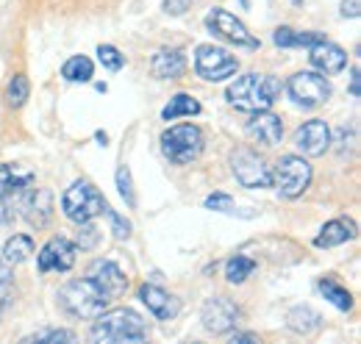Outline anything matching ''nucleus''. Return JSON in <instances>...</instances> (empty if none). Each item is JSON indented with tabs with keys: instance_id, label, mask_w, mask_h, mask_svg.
I'll use <instances>...</instances> for the list:
<instances>
[{
	"instance_id": "f257e3e1",
	"label": "nucleus",
	"mask_w": 361,
	"mask_h": 344,
	"mask_svg": "<svg viewBox=\"0 0 361 344\" xmlns=\"http://www.w3.org/2000/svg\"><path fill=\"white\" fill-rule=\"evenodd\" d=\"M278 94H281V81L272 75H264V73H247V75L236 78L226 92L228 103L236 111H247V114L270 109L278 100Z\"/></svg>"
},
{
	"instance_id": "f03ea898",
	"label": "nucleus",
	"mask_w": 361,
	"mask_h": 344,
	"mask_svg": "<svg viewBox=\"0 0 361 344\" xmlns=\"http://www.w3.org/2000/svg\"><path fill=\"white\" fill-rule=\"evenodd\" d=\"M90 339L97 344H123V342H145L147 339V322L134 308H117L103 311L94 317Z\"/></svg>"
},
{
	"instance_id": "7ed1b4c3",
	"label": "nucleus",
	"mask_w": 361,
	"mask_h": 344,
	"mask_svg": "<svg viewBox=\"0 0 361 344\" xmlns=\"http://www.w3.org/2000/svg\"><path fill=\"white\" fill-rule=\"evenodd\" d=\"M111 297L92 281V278H84V281H70L59 289V305L64 314L75 317V319H94L100 317L106 308H109Z\"/></svg>"
},
{
	"instance_id": "20e7f679",
	"label": "nucleus",
	"mask_w": 361,
	"mask_h": 344,
	"mask_svg": "<svg viewBox=\"0 0 361 344\" xmlns=\"http://www.w3.org/2000/svg\"><path fill=\"white\" fill-rule=\"evenodd\" d=\"M203 130L192 123L173 125L161 133V153L173 161V164H192L200 153H203Z\"/></svg>"
},
{
	"instance_id": "39448f33",
	"label": "nucleus",
	"mask_w": 361,
	"mask_h": 344,
	"mask_svg": "<svg viewBox=\"0 0 361 344\" xmlns=\"http://www.w3.org/2000/svg\"><path fill=\"white\" fill-rule=\"evenodd\" d=\"M106 197L92 186L90 180H75L64 197H61V211L67 214V219H73L75 225L81 222H92L94 216H100L106 211Z\"/></svg>"
},
{
	"instance_id": "423d86ee",
	"label": "nucleus",
	"mask_w": 361,
	"mask_h": 344,
	"mask_svg": "<svg viewBox=\"0 0 361 344\" xmlns=\"http://www.w3.org/2000/svg\"><path fill=\"white\" fill-rule=\"evenodd\" d=\"M312 164L303 156H283L272 170V186L281 197L295 200L300 197L312 183Z\"/></svg>"
},
{
	"instance_id": "0eeeda50",
	"label": "nucleus",
	"mask_w": 361,
	"mask_h": 344,
	"mask_svg": "<svg viewBox=\"0 0 361 344\" xmlns=\"http://www.w3.org/2000/svg\"><path fill=\"white\" fill-rule=\"evenodd\" d=\"M239 70V61L236 56H231L223 47H214V44H200L195 50V73L203 78V81H226L231 75H236Z\"/></svg>"
},
{
	"instance_id": "6e6552de",
	"label": "nucleus",
	"mask_w": 361,
	"mask_h": 344,
	"mask_svg": "<svg viewBox=\"0 0 361 344\" xmlns=\"http://www.w3.org/2000/svg\"><path fill=\"white\" fill-rule=\"evenodd\" d=\"M231 170H233V178L247 186V189H264V186H272V170L267 167V161L247 150V147H239L233 150L231 156Z\"/></svg>"
},
{
	"instance_id": "1a4fd4ad",
	"label": "nucleus",
	"mask_w": 361,
	"mask_h": 344,
	"mask_svg": "<svg viewBox=\"0 0 361 344\" xmlns=\"http://www.w3.org/2000/svg\"><path fill=\"white\" fill-rule=\"evenodd\" d=\"M289 97L303 106V109H317L331 97V81L322 73H298L286 84Z\"/></svg>"
},
{
	"instance_id": "9d476101",
	"label": "nucleus",
	"mask_w": 361,
	"mask_h": 344,
	"mask_svg": "<svg viewBox=\"0 0 361 344\" xmlns=\"http://www.w3.org/2000/svg\"><path fill=\"white\" fill-rule=\"evenodd\" d=\"M206 28H209L214 37L236 44V47H245V50H259V44H262L231 11H226V8H212L209 17H206Z\"/></svg>"
},
{
	"instance_id": "9b49d317",
	"label": "nucleus",
	"mask_w": 361,
	"mask_h": 344,
	"mask_svg": "<svg viewBox=\"0 0 361 344\" xmlns=\"http://www.w3.org/2000/svg\"><path fill=\"white\" fill-rule=\"evenodd\" d=\"M200 322H203V328L209 333L223 336V333H231L236 328L239 308L228 300V297H212V300H206L203 311H200Z\"/></svg>"
},
{
	"instance_id": "f8f14e48",
	"label": "nucleus",
	"mask_w": 361,
	"mask_h": 344,
	"mask_svg": "<svg viewBox=\"0 0 361 344\" xmlns=\"http://www.w3.org/2000/svg\"><path fill=\"white\" fill-rule=\"evenodd\" d=\"M17 209L23 211L28 225H34V228H47L50 219H53V192H50V189H34V186H31V189L20 197Z\"/></svg>"
},
{
	"instance_id": "ddd939ff",
	"label": "nucleus",
	"mask_w": 361,
	"mask_h": 344,
	"mask_svg": "<svg viewBox=\"0 0 361 344\" xmlns=\"http://www.w3.org/2000/svg\"><path fill=\"white\" fill-rule=\"evenodd\" d=\"M34 186V172L23 164H0V200L17 209L20 197Z\"/></svg>"
},
{
	"instance_id": "4468645a",
	"label": "nucleus",
	"mask_w": 361,
	"mask_h": 344,
	"mask_svg": "<svg viewBox=\"0 0 361 344\" xmlns=\"http://www.w3.org/2000/svg\"><path fill=\"white\" fill-rule=\"evenodd\" d=\"M87 278H92V281H94L111 300H114V297H123L126 289H128V278H126V272H123L114 261H109V258H97V261H92Z\"/></svg>"
},
{
	"instance_id": "2eb2a0df",
	"label": "nucleus",
	"mask_w": 361,
	"mask_h": 344,
	"mask_svg": "<svg viewBox=\"0 0 361 344\" xmlns=\"http://www.w3.org/2000/svg\"><path fill=\"white\" fill-rule=\"evenodd\" d=\"M75 253H78V247L70 239H64V236L50 239L39 250V272H50V269L67 272V269H73L75 266Z\"/></svg>"
},
{
	"instance_id": "dca6fc26",
	"label": "nucleus",
	"mask_w": 361,
	"mask_h": 344,
	"mask_svg": "<svg viewBox=\"0 0 361 344\" xmlns=\"http://www.w3.org/2000/svg\"><path fill=\"white\" fill-rule=\"evenodd\" d=\"M295 147L303 156H322L331 147V128L322 120H309L295 130Z\"/></svg>"
},
{
	"instance_id": "f3484780",
	"label": "nucleus",
	"mask_w": 361,
	"mask_h": 344,
	"mask_svg": "<svg viewBox=\"0 0 361 344\" xmlns=\"http://www.w3.org/2000/svg\"><path fill=\"white\" fill-rule=\"evenodd\" d=\"M247 136L256 142V145H264V147H275L283 136V123L278 114H272L270 109L264 111H253L250 123H247Z\"/></svg>"
},
{
	"instance_id": "a211bd4d",
	"label": "nucleus",
	"mask_w": 361,
	"mask_h": 344,
	"mask_svg": "<svg viewBox=\"0 0 361 344\" xmlns=\"http://www.w3.org/2000/svg\"><path fill=\"white\" fill-rule=\"evenodd\" d=\"M309 61H312V67H314L317 73H322V75H336V73H342V70L348 67V53H345L339 44L322 39L319 44L309 47Z\"/></svg>"
},
{
	"instance_id": "6ab92c4d",
	"label": "nucleus",
	"mask_w": 361,
	"mask_h": 344,
	"mask_svg": "<svg viewBox=\"0 0 361 344\" xmlns=\"http://www.w3.org/2000/svg\"><path fill=\"white\" fill-rule=\"evenodd\" d=\"M139 300L145 302L147 311H153L159 319H173V317H178V311H180V302L176 300L173 295H167L164 289L150 286V283L139 286Z\"/></svg>"
},
{
	"instance_id": "aec40b11",
	"label": "nucleus",
	"mask_w": 361,
	"mask_h": 344,
	"mask_svg": "<svg viewBox=\"0 0 361 344\" xmlns=\"http://www.w3.org/2000/svg\"><path fill=\"white\" fill-rule=\"evenodd\" d=\"M150 73L161 81H173L186 73V56L183 50H159L150 61Z\"/></svg>"
},
{
	"instance_id": "412c9836",
	"label": "nucleus",
	"mask_w": 361,
	"mask_h": 344,
	"mask_svg": "<svg viewBox=\"0 0 361 344\" xmlns=\"http://www.w3.org/2000/svg\"><path fill=\"white\" fill-rule=\"evenodd\" d=\"M350 239H356V225L350 222V219H331V222H325L322 225V231L317 233L314 239V247H336V245H345V242H350Z\"/></svg>"
},
{
	"instance_id": "4be33fe9",
	"label": "nucleus",
	"mask_w": 361,
	"mask_h": 344,
	"mask_svg": "<svg viewBox=\"0 0 361 344\" xmlns=\"http://www.w3.org/2000/svg\"><path fill=\"white\" fill-rule=\"evenodd\" d=\"M0 253H3V258H6V264L17 266V264L28 261V256H34V239L25 236V233H14V236L3 245Z\"/></svg>"
},
{
	"instance_id": "5701e85b",
	"label": "nucleus",
	"mask_w": 361,
	"mask_h": 344,
	"mask_svg": "<svg viewBox=\"0 0 361 344\" xmlns=\"http://www.w3.org/2000/svg\"><path fill=\"white\" fill-rule=\"evenodd\" d=\"M286 322H289V328L295 331V333H303V336H309V333H314L317 328H319V314H317L314 308H309V305H298V308H292L289 311V317H286Z\"/></svg>"
},
{
	"instance_id": "b1692460",
	"label": "nucleus",
	"mask_w": 361,
	"mask_h": 344,
	"mask_svg": "<svg viewBox=\"0 0 361 344\" xmlns=\"http://www.w3.org/2000/svg\"><path fill=\"white\" fill-rule=\"evenodd\" d=\"M195 114H200V103L192 97V94H186V92H180L176 94L167 106H164V111H161V120H178V117H195Z\"/></svg>"
},
{
	"instance_id": "393cba45",
	"label": "nucleus",
	"mask_w": 361,
	"mask_h": 344,
	"mask_svg": "<svg viewBox=\"0 0 361 344\" xmlns=\"http://www.w3.org/2000/svg\"><path fill=\"white\" fill-rule=\"evenodd\" d=\"M92 73H94V64H92V59H87V56H70L64 61V67H61V75L67 81H73V84H87V81H92Z\"/></svg>"
},
{
	"instance_id": "a878e982",
	"label": "nucleus",
	"mask_w": 361,
	"mask_h": 344,
	"mask_svg": "<svg viewBox=\"0 0 361 344\" xmlns=\"http://www.w3.org/2000/svg\"><path fill=\"white\" fill-rule=\"evenodd\" d=\"M319 292H322L325 300H331L339 311H350L353 308V295L345 286H339L334 278H322L319 281Z\"/></svg>"
},
{
	"instance_id": "bb28decb",
	"label": "nucleus",
	"mask_w": 361,
	"mask_h": 344,
	"mask_svg": "<svg viewBox=\"0 0 361 344\" xmlns=\"http://www.w3.org/2000/svg\"><path fill=\"white\" fill-rule=\"evenodd\" d=\"M256 272V261L247 256H233L226 264V278L228 283H245L250 275Z\"/></svg>"
},
{
	"instance_id": "cd10ccee",
	"label": "nucleus",
	"mask_w": 361,
	"mask_h": 344,
	"mask_svg": "<svg viewBox=\"0 0 361 344\" xmlns=\"http://www.w3.org/2000/svg\"><path fill=\"white\" fill-rule=\"evenodd\" d=\"M28 94H31L28 78H25V75H14L11 84H8V89H6V100H8V106H11V109H20V106L28 100Z\"/></svg>"
},
{
	"instance_id": "c85d7f7f",
	"label": "nucleus",
	"mask_w": 361,
	"mask_h": 344,
	"mask_svg": "<svg viewBox=\"0 0 361 344\" xmlns=\"http://www.w3.org/2000/svg\"><path fill=\"white\" fill-rule=\"evenodd\" d=\"M25 344H42V342H75V333L73 331H61V328H42V331H37V333H28L25 339H23Z\"/></svg>"
},
{
	"instance_id": "c756f323",
	"label": "nucleus",
	"mask_w": 361,
	"mask_h": 344,
	"mask_svg": "<svg viewBox=\"0 0 361 344\" xmlns=\"http://www.w3.org/2000/svg\"><path fill=\"white\" fill-rule=\"evenodd\" d=\"M97 59H100V64H103L106 70H111V73H117V70L126 67V56H123L114 44H100V47H97Z\"/></svg>"
},
{
	"instance_id": "7c9ffc66",
	"label": "nucleus",
	"mask_w": 361,
	"mask_h": 344,
	"mask_svg": "<svg viewBox=\"0 0 361 344\" xmlns=\"http://www.w3.org/2000/svg\"><path fill=\"white\" fill-rule=\"evenodd\" d=\"M117 189H120V197L126 200V206H128V209H134V206H136L134 178H131V170H128L126 164L117 170Z\"/></svg>"
},
{
	"instance_id": "2f4dec72",
	"label": "nucleus",
	"mask_w": 361,
	"mask_h": 344,
	"mask_svg": "<svg viewBox=\"0 0 361 344\" xmlns=\"http://www.w3.org/2000/svg\"><path fill=\"white\" fill-rule=\"evenodd\" d=\"M97 242H100V231H97L92 222H81V225H78V236H75V247L92 250Z\"/></svg>"
},
{
	"instance_id": "473e14b6",
	"label": "nucleus",
	"mask_w": 361,
	"mask_h": 344,
	"mask_svg": "<svg viewBox=\"0 0 361 344\" xmlns=\"http://www.w3.org/2000/svg\"><path fill=\"white\" fill-rule=\"evenodd\" d=\"M106 219H109V225H111V233L117 236V239H128L131 236V222L126 219V216H120L111 206H106Z\"/></svg>"
},
{
	"instance_id": "72a5a7b5",
	"label": "nucleus",
	"mask_w": 361,
	"mask_h": 344,
	"mask_svg": "<svg viewBox=\"0 0 361 344\" xmlns=\"http://www.w3.org/2000/svg\"><path fill=\"white\" fill-rule=\"evenodd\" d=\"M356 142H359L356 125H350V130H348V125H345V128H339V133H336V153H339V156H345L348 150H353V147H356Z\"/></svg>"
},
{
	"instance_id": "f704fd0d",
	"label": "nucleus",
	"mask_w": 361,
	"mask_h": 344,
	"mask_svg": "<svg viewBox=\"0 0 361 344\" xmlns=\"http://www.w3.org/2000/svg\"><path fill=\"white\" fill-rule=\"evenodd\" d=\"M206 209L223 211V214H233V197H231V195H223V192L209 195V197H206Z\"/></svg>"
},
{
	"instance_id": "c9c22d12",
	"label": "nucleus",
	"mask_w": 361,
	"mask_h": 344,
	"mask_svg": "<svg viewBox=\"0 0 361 344\" xmlns=\"http://www.w3.org/2000/svg\"><path fill=\"white\" fill-rule=\"evenodd\" d=\"M272 42L278 44V47H298V31H292V28H278V31L272 34Z\"/></svg>"
},
{
	"instance_id": "e433bc0d",
	"label": "nucleus",
	"mask_w": 361,
	"mask_h": 344,
	"mask_svg": "<svg viewBox=\"0 0 361 344\" xmlns=\"http://www.w3.org/2000/svg\"><path fill=\"white\" fill-rule=\"evenodd\" d=\"M195 3H197V0H164V11L173 14V17H180V14H186Z\"/></svg>"
},
{
	"instance_id": "4c0bfd02",
	"label": "nucleus",
	"mask_w": 361,
	"mask_h": 344,
	"mask_svg": "<svg viewBox=\"0 0 361 344\" xmlns=\"http://www.w3.org/2000/svg\"><path fill=\"white\" fill-rule=\"evenodd\" d=\"M361 0H345L342 3V17H350V20H356L361 11Z\"/></svg>"
},
{
	"instance_id": "58836bf2",
	"label": "nucleus",
	"mask_w": 361,
	"mask_h": 344,
	"mask_svg": "<svg viewBox=\"0 0 361 344\" xmlns=\"http://www.w3.org/2000/svg\"><path fill=\"white\" fill-rule=\"evenodd\" d=\"M11 219H14V206L6 203V200H0V228L11 225Z\"/></svg>"
},
{
	"instance_id": "ea45409f",
	"label": "nucleus",
	"mask_w": 361,
	"mask_h": 344,
	"mask_svg": "<svg viewBox=\"0 0 361 344\" xmlns=\"http://www.w3.org/2000/svg\"><path fill=\"white\" fill-rule=\"evenodd\" d=\"M11 281V264H6V258L0 253V286H6Z\"/></svg>"
},
{
	"instance_id": "a19ab883",
	"label": "nucleus",
	"mask_w": 361,
	"mask_h": 344,
	"mask_svg": "<svg viewBox=\"0 0 361 344\" xmlns=\"http://www.w3.org/2000/svg\"><path fill=\"white\" fill-rule=\"evenodd\" d=\"M359 78H361L359 67H353V73H350V94L353 97H359Z\"/></svg>"
},
{
	"instance_id": "79ce46f5",
	"label": "nucleus",
	"mask_w": 361,
	"mask_h": 344,
	"mask_svg": "<svg viewBox=\"0 0 361 344\" xmlns=\"http://www.w3.org/2000/svg\"><path fill=\"white\" fill-rule=\"evenodd\" d=\"M231 342L236 344V342H253V344H259V336L256 333H233L231 336Z\"/></svg>"
},
{
	"instance_id": "37998d69",
	"label": "nucleus",
	"mask_w": 361,
	"mask_h": 344,
	"mask_svg": "<svg viewBox=\"0 0 361 344\" xmlns=\"http://www.w3.org/2000/svg\"><path fill=\"white\" fill-rule=\"evenodd\" d=\"M94 139H97V142H103V145H106V142H109V136H106V133H103V130H97V133H94Z\"/></svg>"
},
{
	"instance_id": "c03bdc74",
	"label": "nucleus",
	"mask_w": 361,
	"mask_h": 344,
	"mask_svg": "<svg viewBox=\"0 0 361 344\" xmlns=\"http://www.w3.org/2000/svg\"><path fill=\"white\" fill-rule=\"evenodd\" d=\"M0 289H3V286H0ZM3 305H6V300H3V297H0V311H3Z\"/></svg>"
},
{
	"instance_id": "a18cd8bd",
	"label": "nucleus",
	"mask_w": 361,
	"mask_h": 344,
	"mask_svg": "<svg viewBox=\"0 0 361 344\" xmlns=\"http://www.w3.org/2000/svg\"><path fill=\"white\" fill-rule=\"evenodd\" d=\"M292 3H295V6H300V3H303V0H292Z\"/></svg>"
}]
</instances>
